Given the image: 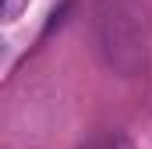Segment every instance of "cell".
Masks as SVG:
<instances>
[{
	"instance_id": "6da1fadb",
	"label": "cell",
	"mask_w": 152,
	"mask_h": 149,
	"mask_svg": "<svg viewBox=\"0 0 152 149\" xmlns=\"http://www.w3.org/2000/svg\"><path fill=\"white\" fill-rule=\"evenodd\" d=\"M88 149H134V142H131L124 131H106V135H99Z\"/></svg>"
},
{
	"instance_id": "7a4b0ae2",
	"label": "cell",
	"mask_w": 152,
	"mask_h": 149,
	"mask_svg": "<svg viewBox=\"0 0 152 149\" xmlns=\"http://www.w3.org/2000/svg\"><path fill=\"white\" fill-rule=\"evenodd\" d=\"M25 7H28V0H0V18L4 21H18Z\"/></svg>"
}]
</instances>
